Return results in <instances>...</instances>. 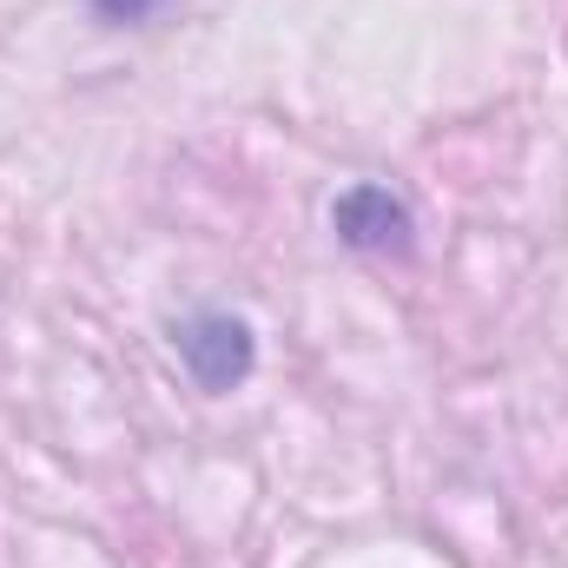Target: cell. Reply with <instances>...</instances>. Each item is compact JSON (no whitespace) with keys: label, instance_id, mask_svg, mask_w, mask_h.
I'll use <instances>...</instances> for the list:
<instances>
[{"label":"cell","instance_id":"1","mask_svg":"<svg viewBox=\"0 0 568 568\" xmlns=\"http://www.w3.org/2000/svg\"><path fill=\"white\" fill-rule=\"evenodd\" d=\"M172 344H179V364L192 371V384L212 390V397L239 390V384L252 377V364H258V337H252V324L232 317V311H192V317L172 331Z\"/></svg>","mask_w":568,"mask_h":568},{"label":"cell","instance_id":"3","mask_svg":"<svg viewBox=\"0 0 568 568\" xmlns=\"http://www.w3.org/2000/svg\"><path fill=\"white\" fill-rule=\"evenodd\" d=\"M93 13H100V20H152L159 0H93Z\"/></svg>","mask_w":568,"mask_h":568},{"label":"cell","instance_id":"2","mask_svg":"<svg viewBox=\"0 0 568 568\" xmlns=\"http://www.w3.org/2000/svg\"><path fill=\"white\" fill-rule=\"evenodd\" d=\"M331 225H337V239H344L351 252H371V258H410V252H417V219H410V205H404L390 185H377V179H357L351 192H337Z\"/></svg>","mask_w":568,"mask_h":568}]
</instances>
